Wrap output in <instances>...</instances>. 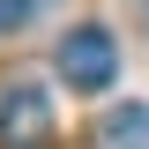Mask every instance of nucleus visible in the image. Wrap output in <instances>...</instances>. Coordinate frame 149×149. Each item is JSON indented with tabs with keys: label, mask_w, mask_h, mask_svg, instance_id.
<instances>
[{
	"label": "nucleus",
	"mask_w": 149,
	"mask_h": 149,
	"mask_svg": "<svg viewBox=\"0 0 149 149\" xmlns=\"http://www.w3.org/2000/svg\"><path fill=\"white\" fill-rule=\"evenodd\" d=\"M30 15H37V0H0V37H8V30H22Z\"/></svg>",
	"instance_id": "nucleus-4"
},
{
	"label": "nucleus",
	"mask_w": 149,
	"mask_h": 149,
	"mask_svg": "<svg viewBox=\"0 0 149 149\" xmlns=\"http://www.w3.org/2000/svg\"><path fill=\"white\" fill-rule=\"evenodd\" d=\"M112 74H119V45H112V30H97V22H82V30L60 37V82L67 90H112Z\"/></svg>",
	"instance_id": "nucleus-1"
},
{
	"label": "nucleus",
	"mask_w": 149,
	"mask_h": 149,
	"mask_svg": "<svg viewBox=\"0 0 149 149\" xmlns=\"http://www.w3.org/2000/svg\"><path fill=\"white\" fill-rule=\"evenodd\" d=\"M97 149H149V104H112L97 119Z\"/></svg>",
	"instance_id": "nucleus-3"
},
{
	"label": "nucleus",
	"mask_w": 149,
	"mask_h": 149,
	"mask_svg": "<svg viewBox=\"0 0 149 149\" xmlns=\"http://www.w3.org/2000/svg\"><path fill=\"white\" fill-rule=\"evenodd\" d=\"M52 134V97L37 90V82H15V90L0 97V142L8 149H37Z\"/></svg>",
	"instance_id": "nucleus-2"
}]
</instances>
